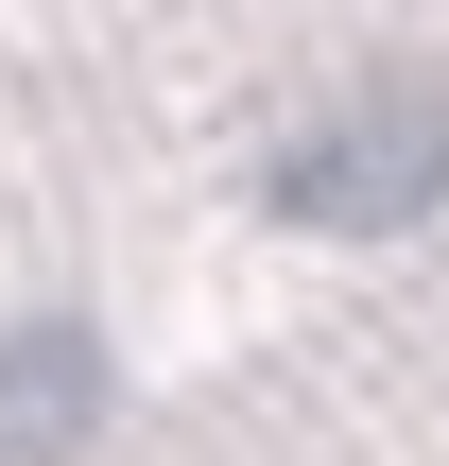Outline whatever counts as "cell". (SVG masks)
I'll use <instances>...</instances> for the list:
<instances>
[{
  "label": "cell",
  "mask_w": 449,
  "mask_h": 466,
  "mask_svg": "<svg viewBox=\"0 0 449 466\" xmlns=\"http://www.w3.org/2000/svg\"><path fill=\"white\" fill-rule=\"evenodd\" d=\"M260 208H277V225H329V242L433 225V208H449V104H433V86H346L329 121L277 138Z\"/></svg>",
  "instance_id": "cell-1"
},
{
  "label": "cell",
  "mask_w": 449,
  "mask_h": 466,
  "mask_svg": "<svg viewBox=\"0 0 449 466\" xmlns=\"http://www.w3.org/2000/svg\"><path fill=\"white\" fill-rule=\"evenodd\" d=\"M104 415H121V363H104V329H87V311L0 329V466H69Z\"/></svg>",
  "instance_id": "cell-2"
}]
</instances>
